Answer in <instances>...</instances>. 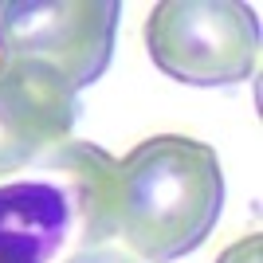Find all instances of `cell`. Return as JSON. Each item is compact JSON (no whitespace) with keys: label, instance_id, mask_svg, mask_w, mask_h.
Here are the masks:
<instances>
[{"label":"cell","instance_id":"6da1fadb","mask_svg":"<svg viewBox=\"0 0 263 263\" xmlns=\"http://www.w3.org/2000/svg\"><path fill=\"white\" fill-rule=\"evenodd\" d=\"M224 209V173L212 145L157 134L134 145L114 177V232L149 263H173L212 236Z\"/></svg>","mask_w":263,"mask_h":263},{"label":"cell","instance_id":"7a4b0ae2","mask_svg":"<svg viewBox=\"0 0 263 263\" xmlns=\"http://www.w3.org/2000/svg\"><path fill=\"white\" fill-rule=\"evenodd\" d=\"M145 51L189 87H236L259 67V16L236 0H165L145 20Z\"/></svg>","mask_w":263,"mask_h":263},{"label":"cell","instance_id":"3957f363","mask_svg":"<svg viewBox=\"0 0 263 263\" xmlns=\"http://www.w3.org/2000/svg\"><path fill=\"white\" fill-rule=\"evenodd\" d=\"M118 0H0V59H28L83 90L110 67Z\"/></svg>","mask_w":263,"mask_h":263},{"label":"cell","instance_id":"277c9868","mask_svg":"<svg viewBox=\"0 0 263 263\" xmlns=\"http://www.w3.org/2000/svg\"><path fill=\"white\" fill-rule=\"evenodd\" d=\"M79 95L28 59H0V173H16L67 142Z\"/></svg>","mask_w":263,"mask_h":263},{"label":"cell","instance_id":"5b68a950","mask_svg":"<svg viewBox=\"0 0 263 263\" xmlns=\"http://www.w3.org/2000/svg\"><path fill=\"white\" fill-rule=\"evenodd\" d=\"M67 240L71 209L51 181L0 185V263H51Z\"/></svg>","mask_w":263,"mask_h":263},{"label":"cell","instance_id":"8992f818","mask_svg":"<svg viewBox=\"0 0 263 263\" xmlns=\"http://www.w3.org/2000/svg\"><path fill=\"white\" fill-rule=\"evenodd\" d=\"M44 173H59L51 181L63 193L71 209V236L90 243H102L114 236V177L118 161L90 142H63L55 154L44 157ZM83 248V252H87Z\"/></svg>","mask_w":263,"mask_h":263},{"label":"cell","instance_id":"52a82bcc","mask_svg":"<svg viewBox=\"0 0 263 263\" xmlns=\"http://www.w3.org/2000/svg\"><path fill=\"white\" fill-rule=\"evenodd\" d=\"M216 263H263V240L259 236H243L232 248H224Z\"/></svg>","mask_w":263,"mask_h":263},{"label":"cell","instance_id":"ba28073f","mask_svg":"<svg viewBox=\"0 0 263 263\" xmlns=\"http://www.w3.org/2000/svg\"><path fill=\"white\" fill-rule=\"evenodd\" d=\"M67 263H134V259L122 252H110V248H87V252L71 255Z\"/></svg>","mask_w":263,"mask_h":263}]
</instances>
